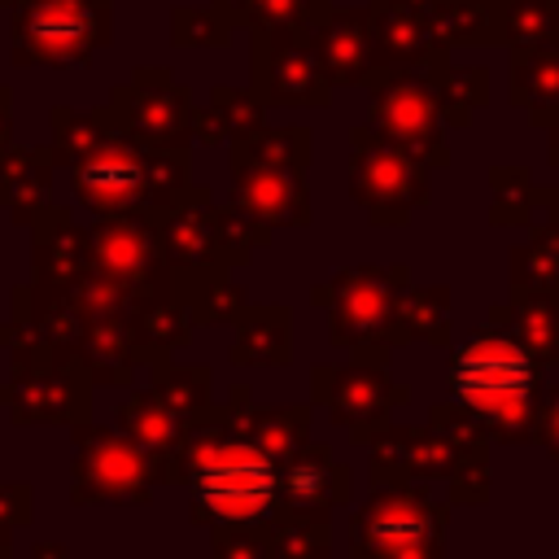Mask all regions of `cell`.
I'll return each mask as SVG.
<instances>
[{"label": "cell", "instance_id": "cell-1", "mask_svg": "<svg viewBox=\"0 0 559 559\" xmlns=\"http://www.w3.org/2000/svg\"><path fill=\"white\" fill-rule=\"evenodd\" d=\"M450 389L489 437L537 441L542 362L507 328H476L450 349Z\"/></svg>", "mask_w": 559, "mask_h": 559}, {"label": "cell", "instance_id": "cell-2", "mask_svg": "<svg viewBox=\"0 0 559 559\" xmlns=\"http://www.w3.org/2000/svg\"><path fill=\"white\" fill-rule=\"evenodd\" d=\"M188 485L201 520L214 524H271L280 520V463L245 432H205L192 441Z\"/></svg>", "mask_w": 559, "mask_h": 559}, {"label": "cell", "instance_id": "cell-3", "mask_svg": "<svg viewBox=\"0 0 559 559\" xmlns=\"http://www.w3.org/2000/svg\"><path fill=\"white\" fill-rule=\"evenodd\" d=\"M445 533V507L402 485H376L371 502L354 515V559H437Z\"/></svg>", "mask_w": 559, "mask_h": 559}, {"label": "cell", "instance_id": "cell-4", "mask_svg": "<svg viewBox=\"0 0 559 559\" xmlns=\"http://www.w3.org/2000/svg\"><path fill=\"white\" fill-rule=\"evenodd\" d=\"M367 127L428 166H445V114L424 66H376Z\"/></svg>", "mask_w": 559, "mask_h": 559}, {"label": "cell", "instance_id": "cell-5", "mask_svg": "<svg viewBox=\"0 0 559 559\" xmlns=\"http://www.w3.org/2000/svg\"><path fill=\"white\" fill-rule=\"evenodd\" d=\"M402 288L406 271H341L323 288L310 293V301L332 310V341L349 349H389V341H406L402 328Z\"/></svg>", "mask_w": 559, "mask_h": 559}, {"label": "cell", "instance_id": "cell-6", "mask_svg": "<svg viewBox=\"0 0 559 559\" xmlns=\"http://www.w3.org/2000/svg\"><path fill=\"white\" fill-rule=\"evenodd\" d=\"M349 192L367 210L371 223L397 227L428 201V162L406 153L402 144L376 135L371 127L354 131V166Z\"/></svg>", "mask_w": 559, "mask_h": 559}, {"label": "cell", "instance_id": "cell-7", "mask_svg": "<svg viewBox=\"0 0 559 559\" xmlns=\"http://www.w3.org/2000/svg\"><path fill=\"white\" fill-rule=\"evenodd\" d=\"M358 358L349 367H319L314 371V397L328 406V415L349 428L354 441H376L389 424V411L406 402V389L393 384L384 358L389 349H354Z\"/></svg>", "mask_w": 559, "mask_h": 559}, {"label": "cell", "instance_id": "cell-8", "mask_svg": "<svg viewBox=\"0 0 559 559\" xmlns=\"http://www.w3.org/2000/svg\"><path fill=\"white\" fill-rule=\"evenodd\" d=\"M253 87L266 105H328L332 79L319 66L310 26L253 31Z\"/></svg>", "mask_w": 559, "mask_h": 559}, {"label": "cell", "instance_id": "cell-9", "mask_svg": "<svg viewBox=\"0 0 559 559\" xmlns=\"http://www.w3.org/2000/svg\"><path fill=\"white\" fill-rule=\"evenodd\" d=\"M349 472L332 459L328 445H301L280 472V515L328 524L332 507L349 502Z\"/></svg>", "mask_w": 559, "mask_h": 559}, {"label": "cell", "instance_id": "cell-10", "mask_svg": "<svg viewBox=\"0 0 559 559\" xmlns=\"http://www.w3.org/2000/svg\"><path fill=\"white\" fill-rule=\"evenodd\" d=\"M310 44L319 52V66L336 83H362L380 66L376 48V17L371 9H323L319 22H310Z\"/></svg>", "mask_w": 559, "mask_h": 559}, {"label": "cell", "instance_id": "cell-11", "mask_svg": "<svg viewBox=\"0 0 559 559\" xmlns=\"http://www.w3.org/2000/svg\"><path fill=\"white\" fill-rule=\"evenodd\" d=\"M376 48L380 66H424L441 48V26L432 0H376Z\"/></svg>", "mask_w": 559, "mask_h": 559}, {"label": "cell", "instance_id": "cell-12", "mask_svg": "<svg viewBox=\"0 0 559 559\" xmlns=\"http://www.w3.org/2000/svg\"><path fill=\"white\" fill-rule=\"evenodd\" d=\"M236 205L249 210L262 227L266 223L288 227L310 218L301 170H236Z\"/></svg>", "mask_w": 559, "mask_h": 559}, {"label": "cell", "instance_id": "cell-13", "mask_svg": "<svg viewBox=\"0 0 559 559\" xmlns=\"http://www.w3.org/2000/svg\"><path fill=\"white\" fill-rule=\"evenodd\" d=\"M511 100L537 122H559V48H511Z\"/></svg>", "mask_w": 559, "mask_h": 559}, {"label": "cell", "instance_id": "cell-14", "mask_svg": "<svg viewBox=\"0 0 559 559\" xmlns=\"http://www.w3.org/2000/svg\"><path fill=\"white\" fill-rule=\"evenodd\" d=\"M306 144L310 135L301 127H253L249 135L236 140L231 170H301L306 166Z\"/></svg>", "mask_w": 559, "mask_h": 559}, {"label": "cell", "instance_id": "cell-15", "mask_svg": "<svg viewBox=\"0 0 559 559\" xmlns=\"http://www.w3.org/2000/svg\"><path fill=\"white\" fill-rule=\"evenodd\" d=\"M83 192L96 201V205H127L140 197L144 188V162L140 153L131 148H109V153H96L87 166H83Z\"/></svg>", "mask_w": 559, "mask_h": 559}, {"label": "cell", "instance_id": "cell-16", "mask_svg": "<svg viewBox=\"0 0 559 559\" xmlns=\"http://www.w3.org/2000/svg\"><path fill=\"white\" fill-rule=\"evenodd\" d=\"M498 44H511V48H559V0H502Z\"/></svg>", "mask_w": 559, "mask_h": 559}, {"label": "cell", "instance_id": "cell-17", "mask_svg": "<svg viewBox=\"0 0 559 559\" xmlns=\"http://www.w3.org/2000/svg\"><path fill=\"white\" fill-rule=\"evenodd\" d=\"M293 354L288 336V310L284 306H262L249 310V323H240L236 341V362H262V367H284Z\"/></svg>", "mask_w": 559, "mask_h": 559}, {"label": "cell", "instance_id": "cell-18", "mask_svg": "<svg viewBox=\"0 0 559 559\" xmlns=\"http://www.w3.org/2000/svg\"><path fill=\"white\" fill-rule=\"evenodd\" d=\"M515 336L533 349L537 362H559V297L520 293L515 297Z\"/></svg>", "mask_w": 559, "mask_h": 559}, {"label": "cell", "instance_id": "cell-19", "mask_svg": "<svg viewBox=\"0 0 559 559\" xmlns=\"http://www.w3.org/2000/svg\"><path fill=\"white\" fill-rule=\"evenodd\" d=\"M306 406H297V411H262V415H253V428H249V437L284 467L301 445H306ZM236 419H240V406H236ZM245 428V424H240Z\"/></svg>", "mask_w": 559, "mask_h": 559}, {"label": "cell", "instance_id": "cell-20", "mask_svg": "<svg viewBox=\"0 0 559 559\" xmlns=\"http://www.w3.org/2000/svg\"><path fill=\"white\" fill-rule=\"evenodd\" d=\"M332 0H240V4H231L227 13L236 17V22H253L258 31H266V26H310V22H319V13L328 9Z\"/></svg>", "mask_w": 559, "mask_h": 559}, {"label": "cell", "instance_id": "cell-21", "mask_svg": "<svg viewBox=\"0 0 559 559\" xmlns=\"http://www.w3.org/2000/svg\"><path fill=\"white\" fill-rule=\"evenodd\" d=\"M402 328H406V336L424 332L428 341H441L445 336V288L402 293Z\"/></svg>", "mask_w": 559, "mask_h": 559}, {"label": "cell", "instance_id": "cell-22", "mask_svg": "<svg viewBox=\"0 0 559 559\" xmlns=\"http://www.w3.org/2000/svg\"><path fill=\"white\" fill-rule=\"evenodd\" d=\"M493 218L498 223H511V218H524V205H528V175L524 170H493Z\"/></svg>", "mask_w": 559, "mask_h": 559}, {"label": "cell", "instance_id": "cell-23", "mask_svg": "<svg viewBox=\"0 0 559 559\" xmlns=\"http://www.w3.org/2000/svg\"><path fill=\"white\" fill-rule=\"evenodd\" d=\"M537 441H546L550 454L559 459V393H550L537 411Z\"/></svg>", "mask_w": 559, "mask_h": 559}, {"label": "cell", "instance_id": "cell-24", "mask_svg": "<svg viewBox=\"0 0 559 559\" xmlns=\"http://www.w3.org/2000/svg\"><path fill=\"white\" fill-rule=\"evenodd\" d=\"M550 162L559 166V122H555V140H550Z\"/></svg>", "mask_w": 559, "mask_h": 559}]
</instances>
